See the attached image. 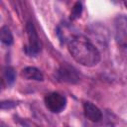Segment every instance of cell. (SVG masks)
Here are the masks:
<instances>
[{
  "label": "cell",
  "mask_w": 127,
  "mask_h": 127,
  "mask_svg": "<svg viewBox=\"0 0 127 127\" xmlns=\"http://www.w3.org/2000/svg\"><path fill=\"white\" fill-rule=\"evenodd\" d=\"M67 49L73 60L85 66H94L100 61L97 48L85 37L76 35L67 43Z\"/></svg>",
  "instance_id": "6da1fadb"
},
{
  "label": "cell",
  "mask_w": 127,
  "mask_h": 127,
  "mask_svg": "<svg viewBox=\"0 0 127 127\" xmlns=\"http://www.w3.org/2000/svg\"><path fill=\"white\" fill-rule=\"evenodd\" d=\"M26 31H27V36H28V45L26 46L25 51L29 56H36L41 51L42 44L38 36V33L36 31V28L31 21L27 23Z\"/></svg>",
  "instance_id": "7a4b0ae2"
},
{
  "label": "cell",
  "mask_w": 127,
  "mask_h": 127,
  "mask_svg": "<svg viewBox=\"0 0 127 127\" xmlns=\"http://www.w3.org/2000/svg\"><path fill=\"white\" fill-rule=\"evenodd\" d=\"M114 37L121 47H127V16L119 15L114 20Z\"/></svg>",
  "instance_id": "3957f363"
},
{
  "label": "cell",
  "mask_w": 127,
  "mask_h": 127,
  "mask_svg": "<svg viewBox=\"0 0 127 127\" xmlns=\"http://www.w3.org/2000/svg\"><path fill=\"white\" fill-rule=\"evenodd\" d=\"M45 104L51 112L60 113L66 106V98L59 92H51L46 95Z\"/></svg>",
  "instance_id": "277c9868"
},
{
  "label": "cell",
  "mask_w": 127,
  "mask_h": 127,
  "mask_svg": "<svg viewBox=\"0 0 127 127\" xmlns=\"http://www.w3.org/2000/svg\"><path fill=\"white\" fill-rule=\"evenodd\" d=\"M57 78L61 82H66L72 84L77 83L79 81V76L76 69L66 64L60 66V68L57 71Z\"/></svg>",
  "instance_id": "5b68a950"
},
{
  "label": "cell",
  "mask_w": 127,
  "mask_h": 127,
  "mask_svg": "<svg viewBox=\"0 0 127 127\" xmlns=\"http://www.w3.org/2000/svg\"><path fill=\"white\" fill-rule=\"evenodd\" d=\"M83 113L84 116L92 122H98L102 119V112L100 109L89 101L83 103Z\"/></svg>",
  "instance_id": "8992f818"
},
{
  "label": "cell",
  "mask_w": 127,
  "mask_h": 127,
  "mask_svg": "<svg viewBox=\"0 0 127 127\" xmlns=\"http://www.w3.org/2000/svg\"><path fill=\"white\" fill-rule=\"evenodd\" d=\"M21 76L23 78L29 79V80L42 81L44 79V75H43L42 71L35 66H27V67L23 68L21 71Z\"/></svg>",
  "instance_id": "52a82bcc"
},
{
  "label": "cell",
  "mask_w": 127,
  "mask_h": 127,
  "mask_svg": "<svg viewBox=\"0 0 127 127\" xmlns=\"http://www.w3.org/2000/svg\"><path fill=\"white\" fill-rule=\"evenodd\" d=\"M58 36L60 38V40L64 43V42H69L71 41L76 35H72L70 32V28L66 25V24H62L61 26H59L58 28Z\"/></svg>",
  "instance_id": "ba28073f"
},
{
  "label": "cell",
  "mask_w": 127,
  "mask_h": 127,
  "mask_svg": "<svg viewBox=\"0 0 127 127\" xmlns=\"http://www.w3.org/2000/svg\"><path fill=\"white\" fill-rule=\"evenodd\" d=\"M0 39L2 43H4L7 46H10L13 44V36L10 31V29L7 26H3L0 31Z\"/></svg>",
  "instance_id": "9c48e42d"
},
{
  "label": "cell",
  "mask_w": 127,
  "mask_h": 127,
  "mask_svg": "<svg viewBox=\"0 0 127 127\" xmlns=\"http://www.w3.org/2000/svg\"><path fill=\"white\" fill-rule=\"evenodd\" d=\"M4 78L6 79L8 84H11L14 82V80L16 78V73H15V70L13 69V67L7 66L4 69Z\"/></svg>",
  "instance_id": "30bf717a"
},
{
  "label": "cell",
  "mask_w": 127,
  "mask_h": 127,
  "mask_svg": "<svg viewBox=\"0 0 127 127\" xmlns=\"http://www.w3.org/2000/svg\"><path fill=\"white\" fill-rule=\"evenodd\" d=\"M81 12H82V5L80 2H75L72 9H71V12H70V19L71 20H74V19H77L80 17L81 15Z\"/></svg>",
  "instance_id": "8fae6325"
},
{
  "label": "cell",
  "mask_w": 127,
  "mask_h": 127,
  "mask_svg": "<svg viewBox=\"0 0 127 127\" xmlns=\"http://www.w3.org/2000/svg\"><path fill=\"white\" fill-rule=\"evenodd\" d=\"M114 3H119V2H121V1H123V0H112Z\"/></svg>",
  "instance_id": "7c38bea8"
},
{
  "label": "cell",
  "mask_w": 127,
  "mask_h": 127,
  "mask_svg": "<svg viewBox=\"0 0 127 127\" xmlns=\"http://www.w3.org/2000/svg\"><path fill=\"white\" fill-rule=\"evenodd\" d=\"M123 2H124V5H125V7L127 8V0H123Z\"/></svg>",
  "instance_id": "4fadbf2b"
},
{
  "label": "cell",
  "mask_w": 127,
  "mask_h": 127,
  "mask_svg": "<svg viewBox=\"0 0 127 127\" xmlns=\"http://www.w3.org/2000/svg\"><path fill=\"white\" fill-rule=\"evenodd\" d=\"M62 1H64V0H62Z\"/></svg>",
  "instance_id": "5bb4252c"
}]
</instances>
